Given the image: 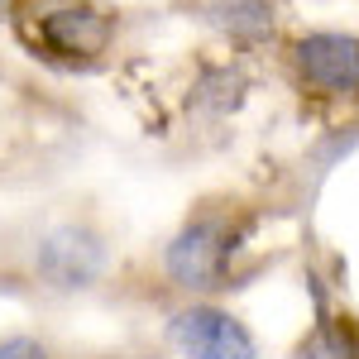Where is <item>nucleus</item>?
<instances>
[{
	"instance_id": "nucleus-1",
	"label": "nucleus",
	"mask_w": 359,
	"mask_h": 359,
	"mask_svg": "<svg viewBox=\"0 0 359 359\" xmlns=\"http://www.w3.org/2000/svg\"><path fill=\"white\" fill-rule=\"evenodd\" d=\"M273 225V201L259 187H211L187 201L168 235L144 254L120 259L111 297L144 311L182 302H230L259 273H269L264 235Z\"/></svg>"
},
{
	"instance_id": "nucleus-5",
	"label": "nucleus",
	"mask_w": 359,
	"mask_h": 359,
	"mask_svg": "<svg viewBox=\"0 0 359 359\" xmlns=\"http://www.w3.org/2000/svg\"><path fill=\"white\" fill-rule=\"evenodd\" d=\"M158 335L177 359H264L259 335L230 302H182L158 311Z\"/></svg>"
},
{
	"instance_id": "nucleus-8",
	"label": "nucleus",
	"mask_w": 359,
	"mask_h": 359,
	"mask_svg": "<svg viewBox=\"0 0 359 359\" xmlns=\"http://www.w3.org/2000/svg\"><path fill=\"white\" fill-rule=\"evenodd\" d=\"M0 359H62V355L53 350V340H43V335L10 331V335H0Z\"/></svg>"
},
{
	"instance_id": "nucleus-9",
	"label": "nucleus",
	"mask_w": 359,
	"mask_h": 359,
	"mask_svg": "<svg viewBox=\"0 0 359 359\" xmlns=\"http://www.w3.org/2000/svg\"><path fill=\"white\" fill-rule=\"evenodd\" d=\"M10 10H15V0H0V25L10 20Z\"/></svg>"
},
{
	"instance_id": "nucleus-6",
	"label": "nucleus",
	"mask_w": 359,
	"mask_h": 359,
	"mask_svg": "<svg viewBox=\"0 0 359 359\" xmlns=\"http://www.w3.org/2000/svg\"><path fill=\"white\" fill-rule=\"evenodd\" d=\"M177 10L196 20L230 57H273L287 39V0H177Z\"/></svg>"
},
{
	"instance_id": "nucleus-7",
	"label": "nucleus",
	"mask_w": 359,
	"mask_h": 359,
	"mask_svg": "<svg viewBox=\"0 0 359 359\" xmlns=\"http://www.w3.org/2000/svg\"><path fill=\"white\" fill-rule=\"evenodd\" d=\"M292 359H359V311L311 278V321L292 340Z\"/></svg>"
},
{
	"instance_id": "nucleus-2",
	"label": "nucleus",
	"mask_w": 359,
	"mask_h": 359,
	"mask_svg": "<svg viewBox=\"0 0 359 359\" xmlns=\"http://www.w3.org/2000/svg\"><path fill=\"white\" fill-rule=\"evenodd\" d=\"M115 264V230L91 201L43 206L0 235V292L82 297L111 283Z\"/></svg>"
},
{
	"instance_id": "nucleus-4",
	"label": "nucleus",
	"mask_w": 359,
	"mask_h": 359,
	"mask_svg": "<svg viewBox=\"0 0 359 359\" xmlns=\"http://www.w3.org/2000/svg\"><path fill=\"white\" fill-rule=\"evenodd\" d=\"M273 72L297 120L316 130L359 125V34L355 29H287L273 48Z\"/></svg>"
},
{
	"instance_id": "nucleus-3",
	"label": "nucleus",
	"mask_w": 359,
	"mask_h": 359,
	"mask_svg": "<svg viewBox=\"0 0 359 359\" xmlns=\"http://www.w3.org/2000/svg\"><path fill=\"white\" fill-rule=\"evenodd\" d=\"M10 39L20 53L57 77H96L125 48V10L115 0H15Z\"/></svg>"
}]
</instances>
